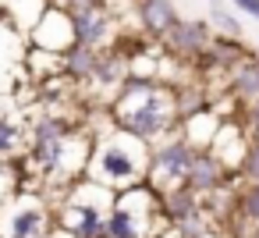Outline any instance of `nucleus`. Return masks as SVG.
Wrapping results in <instances>:
<instances>
[{"label": "nucleus", "mask_w": 259, "mask_h": 238, "mask_svg": "<svg viewBox=\"0 0 259 238\" xmlns=\"http://www.w3.org/2000/svg\"><path fill=\"white\" fill-rule=\"evenodd\" d=\"M110 125L156 146L160 139L181 128L178 110H174V89L163 78L128 75L110 100Z\"/></svg>", "instance_id": "f257e3e1"}, {"label": "nucleus", "mask_w": 259, "mask_h": 238, "mask_svg": "<svg viewBox=\"0 0 259 238\" xmlns=\"http://www.w3.org/2000/svg\"><path fill=\"white\" fill-rule=\"evenodd\" d=\"M149 156H153V146L114 128L107 135H96L93 142V156H89V167L85 174H93L96 181L110 185V188H132L139 181H146L149 174Z\"/></svg>", "instance_id": "f03ea898"}, {"label": "nucleus", "mask_w": 259, "mask_h": 238, "mask_svg": "<svg viewBox=\"0 0 259 238\" xmlns=\"http://www.w3.org/2000/svg\"><path fill=\"white\" fill-rule=\"evenodd\" d=\"M167 227L160 213V192L149 181L121 188L107 210V238H160Z\"/></svg>", "instance_id": "7ed1b4c3"}, {"label": "nucleus", "mask_w": 259, "mask_h": 238, "mask_svg": "<svg viewBox=\"0 0 259 238\" xmlns=\"http://www.w3.org/2000/svg\"><path fill=\"white\" fill-rule=\"evenodd\" d=\"M195 153H199V149L181 135V128H178V132H170L167 139H160V142L153 146L146 181H149L156 192H167V188L181 185V181L188 178V167H192Z\"/></svg>", "instance_id": "20e7f679"}, {"label": "nucleus", "mask_w": 259, "mask_h": 238, "mask_svg": "<svg viewBox=\"0 0 259 238\" xmlns=\"http://www.w3.org/2000/svg\"><path fill=\"white\" fill-rule=\"evenodd\" d=\"M75 15L61 4H47V11L39 15V22L29 29V47H43L54 54H68L75 47Z\"/></svg>", "instance_id": "39448f33"}, {"label": "nucleus", "mask_w": 259, "mask_h": 238, "mask_svg": "<svg viewBox=\"0 0 259 238\" xmlns=\"http://www.w3.org/2000/svg\"><path fill=\"white\" fill-rule=\"evenodd\" d=\"M213 36H217V29L209 25V18H178V22L163 32L160 47H163L170 57L195 64V57L209 47V39H213Z\"/></svg>", "instance_id": "423d86ee"}, {"label": "nucleus", "mask_w": 259, "mask_h": 238, "mask_svg": "<svg viewBox=\"0 0 259 238\" xmlns=\"http://www.w3.org/2000/svg\"><path fill=\"white\" fill-rule=\"evenodd\" d=\"M54 224V206H43V199L25 195L15 199L4 217V238H39Z\"/></svg>", "instance_id": "0eeeda50"}, {"label": "nucleus", "mask_w": 259, "mask_h": 238, "mask_svg": "<svg viewBox=\"0 0 259 238\" xmlns=\"http://www.w3.org/2000/svg\"><path fill=\"white\" fill-rule=\"evenodd\" d=\"M238 174L234 171H227V164L213 153V149H199L195 153V160H192V167H188V178H185V185L188 188H195L202 199H209L213 192H220L224 185H231Z\"/></svg>", "instance_id": "6e6552de"}, {"label": "nucleus", "mask_w": 259, "mask_h": 238, "mask_svg": "<svg viewBox=\"0 0 259 238\" xmlns=\"http://www.w3.org/2000/svg\"><path fill=\"white\" fill-rule=\"evenodd\" d=\"M71 15H75V39L85 43V47L103 50V47H110V39L121 32L117 18H114L103 4H96V8H78V11H71Z\"/></svg>", "instance_id": "1a4fd4ad"}, {"label": "nucleus", "mask_w": 259, "mask_h": 238, "mask_svg": "<svg viewBox=\"0 0 259 238\" xmlns=\"http://www.w3.org/2000/svg\"><path fill=\"white\" fill-rule=\"evenodd\" d=\"M248 132H245V121H241V114H234V117H224L220 121V132H217V139H213V153L227 164V171H241V160H245V149H248Z\"/></svg>", "instance_id": "9d476101"}, {"label": "nucleus", "mask_w": 259, "mask_h": 238, "mask_svg": "<svg viewBox=\"0 0 259 238\" xmlns=\"http://www.w3.org/2000/svg\"><path fill=\"white\" fill-rule=\"evenodd\" d=\"M160 213H163V220L174 227V224H181V220H192V217L206 213V203H202V195H199L195 188H188V185L181 181V185L160 192Z\"/></svg>", "instance_id": "9b49d317"}, {"label": "nucleus", "mask_w": 259, "mask_h": 238, "mask_svg": "<svg viewBox=\"0 0 259 238\" xmlns=\"http://www.w3.org/2000/svg\"><path fill=\"white\" fill-rule=\"evenodd\" d=\"M178 8H174V0H139L135 4V25L149 36V39H163V32L178 22Z\"/></svg>", "instance_id": "f8f14e48"}, {"label": "nucleus", "mask_w": 259, "mask_h": 238, "mask_svg": "<svg viewBox=\"0 0 259 238\" xmlns=\"http://www.w3.org/2000/svg\"><path fill=\"white\" fill-rule=\"evenodd\" d=\"M128 78V57H121L114 47H103L100 50V57H96V71H93V89H100V93H107V107H110V100H114V93L121 89V82Z\"/></svg>", "instance_id": "ddd939ff"}, {"label": "nucleus", "mask_w": 259, "mask_h": 238, "mask_svg": "<svg viewBox=\"0 0 259 238\" xmlns=\"http://www.w3.org/2000/svg\"><path fill=\"white\" fill-rule=\"evenodd\" d=\"M227 89H231V96H234L238 103H248V100L259 96V57H255V54L245 57L238 68L227 71Z\"/></svg>", "instance_id": "4468645a"}, {"label": "nucleus", "mask_w": 259, "mask_h": 238, "mask_svg": "<svg viewBox=\"0 0 259 238\" xmlns=\"http://www.w3.org/2000/svg\"><path fill=\"white\" fill-rule=\"evenodd\" d=\"M96 57H100V50L96 47H85V43H75L68 54H64V75L78 86V89H85L89 82H93V71H96Z\"/></svg>", "instance_id": "2eb2a0df"}, {"label": "nucleus", "mask_w": 259, "mask_h": 238, "mask_svg": "<svg viewBox=\"0 0 259 238\" xmlns=\"http://www.w3.org/2000/svg\"><path fill=\"white\" fill-rule=\"evenodd\" d=\"M220 121H224V117H220L217 110H202V114L181 121V135H185L195 149H209L213 139H217V132H220Z\"/></svg>", "instance_id": "dca6fc26"}, {"label": "nucleus", "mask_w": 259, "mask_h": 238, "mask_svg": "<svg viewBox=\"0 0 259 238\" xmlns=\"http://www.w3.org/2000/svg\"><path fill=\"white\" fill-rule=\"evenodd\" d=\"M25 71L32 75V82L57 78V75H64V54H54V50H43V47H29Z\"/></svg>", "instance_id": "f3484780"}, {"label": "nucleus", "mask_w": 259, "mask_h": 238, "mask_svg": "<svg viewBox=\"0 0 259 238\" xmlns=\"http://www.w3.org/2000/svg\"><path fill=\"white\" fill-rule=\"evenodd\" d=\"M22 139L29 142L25 125L15 121L11 114H0V160H15V156H22Z\"/></svg>", "instance_id": "a211bd4d"}, {"label": "nucleus", "mask_w": 259, "mask_h": 238, "mask_svg": "<svg viewBox=\"0 0 259 238\" xmlns=\"http://www.w3.org/2000/svg\"><path fill=\"white\" fill-rule=\"evenodd\" d=\"M238 217L248 220V224H259V181H245L238 185Z\"/></svg>", "instance_id": "6ab92c4d"}, {"label": "nucleus", "mask_w": 259, "mask_h": 238, "mask_svg": "<svg viewBox=\"0 0 259 238\" xmlns=\"http://www.w3.org/2000/svg\"><path fill=\"white\" fill-rule=\"evenodd\" d=\"M209 25L217 32H224V36H241L245 32L241 22H238V15L224 8V0H209Z\"/></svg>", "instance_id": "aec40b11"}, {"label": "nucleus", "mask_w": 259, "mask_h": 238, "mask_svg": "<svg viewBox=\"0 0 259 238\" xmlns=\"http://www.w3.org/2000/svg\"><path fill=\"white\" fill-rule=\"evenodd\" d=\"M245 181H259V139H252L248 142V149H245V160H241V171H238Z\"/></svg>", "instance_id": "412c9836"}, {"label": "nucleus", "mask_w": 259, "mask_h": 238, "mask_svg": "<svg viewBox=\"0 0 259 238\" xmlns=\"http://www.w3.org/2000/svg\"><path fill=\"white\" fill-rule=\"evenodd\" d=\"M241 121H245L248 139H259V96L248 100V103H241Z\"/></svg>", "instance_id": "4be33fe9"}, {"label": "nucleus", "mask_w": 259, "mask_h": 238, "mask_svg": "<svg viewBox=\"0 0 259 238\" xmlns=\"http://www.w3.org/2000/svg\"><path fill=\"white\" fill-rule=\"evenodd\" d=\"M231 4H234V11H241L252 22H259V0H231Z\"/></svg>", "instance_id": "5701e85b"}, {"label": "nucleus", "mask_w": 259, "mask_h": 238, "mask_svg": "<svg viewBox=\"0 0 259 238\" xmlns=\"http://www.w3.org/2000/svg\"><path fill=\"white\" fill-rule=\"evenodd\" d=\"M54 4L68 8V11H78V8H96V4H103V0H54Z\"/></svg>", "instance_id": "b1692460"}, {"label": "nucleus", "mask_w": 259, "mask_h": 238, "mask_svg": "<svg viewBox=\"0 0 259 238\" xmlns=\"http://www.w3.org/2000/svg\"><path fill=\"white\" fill-rule=\"evenodd\" d=\"M39 238H68V231H61V227H57V224H54V227H50V231H43V234H39Z\"/></svg>", "instance_id": "393cba45"}]
</instances>
